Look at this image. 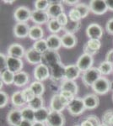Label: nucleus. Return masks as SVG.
Here are the masks:
<instances>
[{
  "label": "nucleus",
  "mask_w": 113,
  "mask_h": 126,
  "mask_svg": "<svg viewBox=\"0 0 113 126\" xmlns=\"http://www.w3.org/2000/svg\"><path fill=\"white\" fill-rule=\"evenodd\" d=\"M30 29V27L27 23H16L15 25L14 26L13 32L15 37L24 39L29 36Z\"/></svg>",
  "instance_id": "obj_16"
},
{
  "label": "nucleus",
  "mask_w": 113,
  "mask_h": 126,
  "mask_svg": "<svg viewBox=\"0 0 113 126\" xmlns=\"http://www.w3.org/2000/svg\"><path fill=\"white\" fill-rule=\"evenodd\" d=\"M33 125V123L32 122H30V121H27V120H22L20 122V124L18 126H32Z\"/></svg>",
  "instance_id": "obj_50"
},
{
  "label": "nucleus",
  "mask_w": 113,
  "mask_h": 126,
  "mask_svg": "<svg viewBox=\"0 0 113 126\" xmlns=\"http://www.w3.org/2000/svg\"><path fill=\"white\" fill-rule=\"evenodd\" d=\"M112 101H113V94H112Z\"/></svg>",
  "instance_id": "obj_57"
},
{
  "label": "nucleus",
  "mask_w": 113,
  "mask_h": 126,
  "mask_svg": "<svg viewBox=\"0 0 113 126\" xmlns=\"http://www.w3.org/2000/svg\"><path fill=\"white\" fill-rule=\"evenodd\" d=\"M49 17L52 19H57L61 14L64 13V8L60 3H52L51 2L50 6L46 10Z\"/></svg>",
  "instance_id": "obj_20"
},
{
  "label": "nucleus",
  "mask_w": 113,
  "mask_h": 126,
  "mask_svg": "<svg viewBox=\"0 0 113 126\" xmlns=\"http://www.w3.org/2000/svg\"><path fill=\"white\" fill-rule=\"evenodd\" d=\"M50 112L51 110L45 107L36 110L35 111V122H41V123L46 124L47 118L50 114Z\"/></svg>",
  "instance_id": "obj_27"
},
{
  "label": "nucleus",
  "mask_w": 113,
  "mask_h": 126,
  "mask_svg": "<svg viewBox=\"0 0 113 126\" xmlns=\"http://www.w3.org/2000/svg\"><path fill=\"white\" fill-rule=\"evenodd\" d=\"M30 19L34 22L36 25H41L43 24H47L51 18L49 17L46 11H41V10L35 9L31 11V17Z\"/></svg>",
  "instance_id": "obj_11"
},
{
  "label": "nucleus",
  "mask_w": 113,
  "mask_h": 126,
  "mask_svg": "<svg viewBox=\"0 0 113 126\" xmlns=\"http://www.w3.org/2000/svg\"><path fill=\"white\" fill-rule=\"evenodd\" d=\"M47 28H48L49 31L55 34L60 32L62 30H63V27L57 22L56 19H52L49 20V22L47 23Z\"/></svg>",
  "instance_id": "obj_32"
},
{
  "label": "nucleus",
  "mask_w": 113,
  "mask_h": 126,
  "mask_svg": "<svg viewBox=\"0 0 113 126\" xmlns=\"http://www.w3.org/2000/svg\"><path fill=\"white\" fill-rule=\"evenodd\" d=\"M100 47H101V42L100 40L90 39L84 46V53L94 56L99 52Z\"/></svg>",
  "instance_id": "obj_12"
},
{
  "label": "nucleus",
  "mask_w": 113,
  "mask_h": 126,
  "mask_svg": "<svg viewBox=\"0 0 113 126\" xmlns=\"http://www.w3.org/2000/svg\"><path fill=\"white\" fill-rule=\"evenodd\" d=\"M106 5H107L108 10L113 11V0H106Z\"/></svg>",
  "instance_id": "obj_51"
},
{
  "label": "nucleus",
  "mask_w": 113,
  "mask_h": 126,
  "mask_svg": "<svg viewBox=\"0 0 113 126\" xmlns=\"http://www.w3.org/2000/svg\"><path fill=\"white\" fill-rule=\"evenodd\" d=\"M68 17H69V20H71V21H74V22H79V21H80V19H82L79 12L75 8L72 9L70 11H69Z\"/></svg>",
  "instance_id": "obj_40"
},
{
  "label": "nucleus",
  "mask_w": 113,
  "mask_h": 126,
  "mask_svg": "<svg viewBox=\"0 0 113 126\" xmlns=\"http://www.w3.org/2000/svg\"><path fill=\"white\" fill-rule=\"evenodd\" d=\"M50 3L51 1H48V0H37L35 2L34 5L36 9L41 10V11H46L50 6Z\"/></svg>",
  "instance_id": "obj_38"
},
{
  "label": "nucleus",
  "mask_w": 113,
  "mask_h": 126,
  "mask_svg": "<svg viewBox=\"0 0 113 126\" xmlns=\"http://www.w3.org/2000/svg\"><path fill=\"white\" fill-rule=\"evenodd\" d=\"M56 19L57 20V22H58V23L60 24L63 28H64L65 26L67 25L68 23V21H69V20H68V17L67 15L65 13L61 14V15H59Z\"/></svg>",
  "instance_id": "obj_43"
},
{
  "label": "nucleus",
  "mask_w": 113,
  "mask_h": 126,
  "mask_svg": "<svg viewBox=\"0 0 113 126\" xmlns=\"http://www.w3.org/2000/svg\"><path fill=\"white\" fill-rule=\"evenodd\" d=\"M32 126H46L45 123H41V122H34Z\"/></svg>",
  "instance_id": "obj_53"
},
{
  "label": "nucleus",
  "mask_w": 113,
  "mask_h": 126,
  "mask_svg": "<svg viewBox=\"0 0 113 126\" xmlns=\"http://www.w3.org/2000/svg\"><path fill=\"white\" fill-rule=\"evenodd\" d=\"M8 56H12V57L20 58L21 59L25 55V51H24V48L21 45L18 43L11 44L8 48L7 50Z\"/></svg>",
  "instance_id": "obj_18"
},
{
  "label": "nucleus",
  "mask_w": 113,
  "mask_h": 126,
  "mask_svg": "<svg viewBox=\"0 0 113 126\" xmlns=\"http://www.w3.org/2000/svg\"><path fill=\"white\" fill-rule=\"evenodd\" d=\"M0 69L3 72L7 69V56L3 53L0 54Z\"/></svg>",
  "instance_id": "obj_44"
},
{
  "label": "nucleus",
  "mask_w": 113,
  "mask_h": 126,
  "mask_svg": "<svg viewBox=\"0 0 113 126\" xmlns=\"http://www.w3.org/2000/svg\"><path fill=\"white\" fill-rule=\"evenodd\" d=\"M67 109L68 113L73 116H79V115L82 114L86 109L83 98L75 97L69 103L68 106L67 107Z\"/></svg>",
  "instance_id": "obj_3"
},
{
  "label": "nucleus",
  "mask_w": 113,
  "mask_h": 126,
  "mask_svg": "<svg viewBox=\"0 0 113 126\" xmlns=\"http://www.w3.org/2000/svg\"><path fill=\"white\" fill-rule=\"evenodd\" d=\"M80 70L75 65H68L63 67V79L65 80H76L80 75Z\"/></svg>",
  "instance_id": "obj_14"
},
{
  "label": "nucleus",
  "mask_w": 113,
  "mask_h": 126,
  "mask_svg": "<svg viewBox=\"0 0 113 126\" xmlns=\"http://www.w3.org/2000/svg\"><path fill=\"white\" fill-rule=\"evenodd\" d=\"M31 17V11L25 6H20L14 13V18L17 23H26Z\"/></svg>",
  "instance_id": "obj_6"
},
{
  "label": "nucleus",
  "mask_w": 113,
  "mask_h": 126,
  "mask_svg": "<svg viewBox=\"0 0 113 126\" xmlns=\"http://www.w3.org/2000/svg\"><path fill=\"white\" fill-rule=\"evenodd\" d=\"M111 90L113 91V82H112V87H111Z\"/></svg>",
  "instance_id": "obj_56"
},
{
  "label": "nucleus",
  "mask_w": 113,
  "mask_h": 126,
  "mask_svg": "<svg viewBox=\"0 0 113 126\" xmlns=\"http://www.w3.org/2000/svg\"><path fill=\"white\" fill-rule=\"evenodd\" d=\"M86 35L90 40H100L103 35V29L99 24L92 23L86 28Z\"/></svg>",
  "instance_id": "obj_10"
},
{
  "label": "nucleus",
  "mask_w": 113,
  "mask_h": 126,
  "mask_svg": "<svg viewBox=\"0 0 113 126\" xmlns=\"http://www.w3.org/2000/svg\"><path fill=\"white\" fill-rule=\"evenodd\" d=\"M14 78H15V73L8 70V69L1 72V81L6 85L14 84Z\"/></svg>",
  "instance_id": "obj_29"
},
{
  "label": "nucleus",
  "mask_w": 113,
  "mask_h": 126,
  "mask_svg": "<svg viewBox=\"0 0 113 126\" xmlns=\"http://www.w3.org/2000/svg\"><path fill=\"white\" fill-rule=\"evenodd\" d=\"M112 82L108 78L102 76L92 85V89L96 95H104L111 90Z\"/></svg>",
  "instance_id": "obj_2"
},
{
  "label": "nucleus",
  "mask_w": 113,
  "mask_h": 126,
  "mask_svg": "<svg viewBox=\"0 0 113 126\" xmlns=\"http://www.w3.org/2000/svg\"><path fill=\"white\" fill-rule=\"evenodd\" d=\"M61 40H62V46L66 49H72L77 45V38L74 34H69V33H65L63 34V36H61Z\"/></svg>",
  "instance_id": "obj_21"
},
{
  "label": "nucleus",
  "mask_w": 113,
  "mask_h": 126,
  "mask_svg": "<svg viewBox=\"0 0 113 126\" xmlns=\"http://www.w3.org/2000/svg\"><path fill=\"white\" fill-rule=\"evenodd\" d=\"M98 68H99L102 76H107L113 72V64L105 61L100 63Z\"/></svg>",
  "instance_id": "obj_34"
},
{
  "label": "nucleus",
  "mask_w": 113,
  "mask_h": 126,
  "mask_svg": "<svg viewBox=\"0 0 113 126\" xmlns=\"http://www.w3.org/2000/svg\"><path fill=\"white\" fill-rule=\"evenodd\" d=\"M46 126H64L65 117L61 112L51 111L47 120L46 122Z\"/></svg>",
  "instance_id": "obj_7"
},
{
  "label": "nucleus",
  "mask_w": 113,
  "mask_h": 126,
  "mask_svg": "<svg viewBox=\"0 0 113 126\" xmlns=\"http://www.w3.org/2000/svg\"><path fill=\"white\" fill-rule=\"evenodd\" d=\"M22 94H23L24 100H25V102L27 103H30L31 100H33L34 97H36L35 93L32 91V89L30 88V87H25L24 89H23V90H22Z\"/></svg>",
  "instance_id": "obj_39"
},
{
  "label": "nucleus",
  "mask_w": 113,
  "mask_h": 126,
  "mask_svg": "<svg viewBox=\"0 0 113 126\" xmlns=\"http://www.w3.org/2000/svg\"><path fill=\"white\" fill-rule=\"evenodd\" d=\"M75 9L79 12L82 19H85V18L87 17L90 13V6L85 4V3H79V4L76 5Z\"/></svg>",
  "instance_id": "obj_37"
},
{
  "label": "nucleus",
  "mask_w": 113,
  "mask_h": 126,
  "mask_svg": "<svg viewBox=\"0 0 113 126\" xmlns=\"http://www.w3.org/2000/svg\"><path fill=\"white\" fill-rule=\"evenodd\" d=\"M63 3H66L67 5H70V6H73V5H77L79 3V1H78V0H63Z\"/></svg>",
  "instance_id": "obj_49"
},
{
  "label": "nucleus",
  "mask_w": 113,
  "mask_h": 126,
  "mask_svg": "<svg viewBox=\"0 0 113 126\" xmlns=\"http://www.w3.org/2000/svg\"><path fill=\"white\" fill-rule=\"evenodd\" d=\"M26 61L31 65H39L41 63H42L43 61V54L41 52L37 51L36 50H35L33 47L28 49L25 51V55H24Z\"/></svg>",
  "instance_id": "obj_9"
},
{
  "label": "nucleus",
  "mask_w": 113,
  "mask_h": 126,
  "mask_svg": "<svg viewBox=\"0 0 113 126\" xmlns=\"http://www.w3.org/2000/svg\"><path fill=\"white\" fill-rule=\"evenodd\" d=\"M43 35H44V31L43 29L40 25H33L30 27V32H29V37L31 40L37 41L43 39Z\"/></svg>",
  "instance_id": "obj_26"
},
{
  "label": "nucleus",
  "mask_w": 113,
  "mask_h": 126,
  "mask_svg": "<svg viewBox=\"0 0 113 126\" xmlns=\"http://www.w3.org/2000/svg\"><path fill=\"white\" fill-rule=\"evenodd\" d=\"M80 126H94V125L90 121L88 120V119H85V120L81 122Z\"/></svg>",
  "instance_id": "obj_52"
},
{
  "label": "nucleus",
  "mask_w": 113,
  "mask_h": 126,
  "mask_svg": "<svg viewBox=\"0 0 113 126\" xmlns=\"http://www.w3.org/2000/svg\"><path fill=\"white\" fill-rule=\"evenodd\" d=\"M11 102L12 104L16 108H24V105L27 103L23 97L22 91H17L13 93V95L11 96Z\"/></svg>",
  "instance_id": "obj_28"
},
{
  "label": "nucleus",
  "mask_w": 113,
  "mask_h": 126,
  "mask_svg": "<svg viewBox=\"0 0 113 126\" xmlns=\"http://www.w3.org/2000/svg\"><path fill=\"white\" fill-rule=\"evenodd\" d=\"M99 126H109V125H106V124H103V123H102V124H100V125Z\"/></svg>",
  "instance_id": "obj_55"
},
{
  "label": "nucleus",
  "mask_w": 113,
  "mask_h": 126,
  "mask_svg": "<svg viewBox=\"0 0 113 126\" xmlns=\"http://www.w3.org/2000/svg\"><path fill=\"white\" fill-rule=\"evenodd\" d=\"M66 108L64 104L63 103L61 100V97L59 94H54L51 98L50 101V110L51 111H56L61 112Z\"/></svg>",
  "instance_id": "obj_24"
},
{
  "label": "nucleus",
  "mask_w": 113,
  "mask_h": 126,
  "mask_svg": "<svg viewBox=\"0 0 113 126\" xmlns=\"http://www.w3.org/2000/svg\"><path fill=\"white\" fill-rule=\"evenodd\" d=\"M90 11L96 15H102L108 10L106 0H91L90 2Z\"/></svg>",
  "instance_id": "obj_8"
},
{
  "label": "nucleus",
  "mask_w": 113,
  "mask_h": 126,
  "mask_svg": "<svg viewBox=\"0 0 113 126\" xmlns=\"http://www.w3.org/2000/svg\"><path fill=\"white\" fill-rule=\"evenodd\" d=\"M22 114V119L24 120H27L30 122L34 123L35 122V110L32 109L29 106L22 108V109H20Z\"/></svg>",
  "instance_id": "obj_30"
},
{
  "label": "nucleus",
  "mask_w": 113,
  "mask_h": 126,
  "mask_svg": "<svg viewBox=\"0 0 113 126\" xmlns=\"http://www.w3.org/2000/svg\"><path fill=\"white\" fill-rule=\"evenodd\" d=\"M43 60L45 61V64H48L50 66H55L62 64L60 56L57 53V51H54V50H49L45 54H43Z\"/></svg>",
  "instance_id": "obj_15"
},
{
  "label": "nucleus",
  "mask_w": 113,
  "mask_h": 126,
  "mask_svg": "<svg viewBox=\"0 0 113 126\" xmlns=\"http://www.w3.org/2000/svg\"><path fill=\"white\" fill-rule=\"evenodd\" d=\"M59 94H60L62 97H64V98L66 99L68 103H70L71 101L75 97L74 94H73V93H70V92H67V91H61Z\"/></svg>",
  "instance_id": "obj_45"
},
{
  "label": "nucleus",
  "mask_w": 113,
  "mask_h": 126,
  "mask_svg": "<svg viewBox=\"0 0 113 126\" xmlns=\"http://www.w3.org/2000/svg\"><path fill=\"white\" fill-rule=\"evenodd\" d=\"M74 126H80V125H74Z\"/></svg>",
  "instance_id": "obj_58"
},
{
  "label": "nucleus",
  "mask_w": 113,
  "mask_h": 126,
  "mask_svg": "<svg viewBox=\"0 0 113 126\" xmlns=\"http://www.w3.org/2000/svg\"><path fill=\"white\" fill-rule=\"evenodd\" d=\"M3 2H4V3H9V4H12V3H13L14 1V0H12V1H5V0H4V1H3Z\"/></svg>",
  "instance_id": "obj_54"
},
{
  "label": "nucleus",
  "mask_w": 113,
  "mask_h": 126,
  "mask_svg": "<svg viewBox=\"0 0 113 126\" xmlns=\"http://www.w3.org/2000/svg\"><path fill=\"white\" fill-rule=\"evenodd\" d=\"M106 31H107L108 34L113 35V18L110 19L107 22H106Z\"/></svg>",
  "instance_id": "obj_47"
},
{
  "label": "nucleus",
  "mask_w": 113,
  "mask_h": 126,
  "mask_svg": "<svg viewBox=\"0 0 113 126\" xmlns=\"http://www.w3.org/2000/svg\"><path fill=\"white\" fill-rule=\"evenodd\" d=\"M30 88L32 89V91L35 93L36 96H42V94L44 93L45 91V87L42 84V82H38V81H35L30 84Z\"/></svg>",
  "instance_id": "obj_36"
},
{
  "label": "nucleus",
  "mask_w": 113,
  "mask_h": 126,
  "mask_svg": "<svg viewBox=\"0 0 113 126\" xmlns=\"http://www.w3.org/2000/svg\"><path fill=\"white\" fill-rule=\"evenodd\" d=\"M94 64V57L93 56H90L89 54H82L78 59L76 62V66L79 67L80 72H85L86 71L90 70L93 67Z\"/></svg>",
  "instance_id": "obj_4"
},
{
  "label": "nucleus",
  "mask_w": 113,
  "mask_h": 126,
  "mask_svg": "<svg viewBox=\"0 0 113 126\" xmlns=\"http://www.w3.org/2000/svg\"><path fill=\"white\" fill-rule=\"evenodd\" d=\"M60 89H61V91L70 92L76 96L78 93V90H79V87H78L77 83H76L74 81L63 79V81H62V82H61Z\"/></svg>",
  "instance_id": "obj_23"
},
{
  "label": "nucleus",
  "mask_w": 113,
  "mask_h": 126,
  "mask_svg": "<svg viewBox=\"0 0 113 126\" xmlns=\"http://www.w3.org/2000/svg\"><path fill=\"white\" fill-rule=\"evenodd\" d=\"M33 48L35 50H37V51L41 52L42 54H45L46 51L49 50L46 40L44 39L37 40V41H35V43L33 44Z\"/></svg>",
  "instance_id": "obj_35"
},
{
  "label": "nucleus",
  "mask_w": 113,
  "mask_h": 126,
  "mask_svg": "<svg viewBox=\"0 0 113 126\" xmlns=\"http://www.w3.org/2000/svg\"><path fill=\"white\" fill-rule=\"evenodd\" d=\"M102 75L100 73L98 67H92L90 70L83 72L82 75V82L86 87H92L96 81L100 78H101Z\"/></svg>",
  "instance_id": "obj_1"
},
{
  "label": "nucleus",
  "mask_w": 113,
  "mask_h": 126,
  "mask_svg": "<svg viewBox=\"0 0 113 126\" xmlns=\"http://www.w3.org/2000/svg\"><path fill=\"white\" fill-rule=\"evenodd\" d=\"M83 101L85 103L86 109H90V110L96 109L99 106L100 103L99 97H98L97 95L94 94V93H90V94L85 95L83 97Z\"/></svg>",
  "instance_id": "obj_19"
},
{
  "label": "nucleus",
  "mask_w": 113,
  "mask_h": 126,
  "mask_svg": "<svg viewBox=\"0 0 113 126\" xmlns=\"http://www.w3.org/2000/svg\"><path fill=\"white\" fill-rule=\"evenodd\" d=\"M22 120L23 119H22L21 111L20 109H11L8 113L7 122L10 126H18Z\"/></svg>",
  "instance_id": "obj_17"
},
{
  "label": "nucleus",
  "mask_w": 113,
  "mask_h": 126,
  "mask_svg": "<svg viewBox=\"0 0 113 126\" xmlns=\"http://www.w3.org/2000/svg\"><path fill=\"white\" fill-rule=\"evenodd\" d=\"M24 66V63L22 59L12 57V56H7V69L14 73H18L22 71Z\"/></svg>",
  "instance_id": "obj_13"
},
{
  "label": "nucleus",
  "mask_w": 113,
  "mask_h": 126,
  "mask_svg": "<svg viewBox=\"0 0 113 126\" xmlns=\"http://www.w3.org/2000/svg\"><path fill=\"white\" fill-rule=\"evenodd\" d=\"M86 119H88L89 121L91 122L92 124L94 125V126H99L100 124V120L99 119V118L97 116H95V115H89L87 118H86Z\"/></svg>",
  "instance_id": "obj_46"
},
{
  "label": "nucleus",
  "mask_w": 113,
  "mask_h": 126,
  "mask_svg": "<svg viewBox=\"0 0 113 126\" xmlns=\"http://www.w3.org/2000/svg\"><path fill=\"white\" fill-rule=\"evenodd\" d=\"M33 74L36 81L43 82L50 78V69H49V66L45 63H41V64L36 66Z\"/></svg>",
  "instance_id": "obj_5"
},
{
  "label": "nucleus",
  "mask_w": 113,
  "mask_h": 126,
  "mask_svg": "<svg viewBox=\"0 0 113 126\" xmlns=\"http://www.w3.org/2000/svg\"><path fill=\"white\" fill-rule=\"evenodd\" d=\"M80 27H81V22L80 21L74 22V21H71V20H69L67 25L63 28V30H64L66 33L74 34V33L79 31Z\"/></svg>",
  "instance_id": "obj_31"
},
{
  "label": "nucleus",
  "mask_w": 113,
  "mask_h": 126,
  "mask_svg": "<svg viewBox=\"0 0 113 126\" xmlns=\"http://www.w3.org/2000/svg\"><path fill=\"white\" fill-rule=\"evenodd\" d=\"M29 81H30L29 74L27 72H24V71H21V72H20L15 74L14 84L15 85L16 87H21L25 86V85L29 82Z\"/></svg>",
  "instance_id": "obj_25"
},
{
  "label": "nucleus",
  "mask_w": 113,
  "mask_h": 126,
  "mask_svg": "<svg viewBox=\"0 0 113 126\" xmlns=\"http://www.w3.org/2000/svg\"><path fill=\"white\" fill-rule=\"evenodd\" d=\"M106 62H108L113 64V49L110 50L106 55Z\"/></svg>",
  "instance_id": "obj_48"
},
{
  "label": "nucleus",
  "mask_w": 113,
  "mask_h": 126,
  "mask_svg": "<svg viewBox=\"0 0 113 126\" xmlns=\"http://www.w3.org/2000/svg\"><path fill=\"white\" fill-rule=\"evenodd\" d=\"M9 101V95L6 93L4 91H1L0 92V108H4L8 104Z\"/></svg>",
  "instance_id": "obj_42"
},
{
  "label": "nucleus",
  "mask_w": 113,
  "mask_h": 126,
  "mask_svg": "<svg viewBox=\"0 0 113 126\" xmlns=\"http://www.w3.org/2000/svg\"><path fill=\"white\" fill-rule=\"evenodd\" d=\"M113 118V110L111 109V110H106L104 113L103 116H102V121H103V124H106L110 126V123L111 120Z\"/></svg>",
  "instance_id": "obj_41"
},
{
  "label": "nucleus",
  "mask_w": 113,
  "mask_h": 126,
  "mask_svg": "<svg viewBox=\"0 0 113 126\" xmlns=\"http://www.w3.org/2000/svg\"><path fill=\"white\" fill-rule=\"evenodd\" d=\"M28 106L34 109L35 111L40 109L44 107V99L42 96H36L33 100H31L28 103Z\"/></svg>",
  "instance_id": "obj_33"
},
{
  "label": "nucleus",
  "mask_w": 113,
  "mask_h": 126,
  "mask_svg": "<svg viewBox=\"0 0 113 126\" xmlns=\"http://www.w3.org/2000/svg\"><path fill=\"white\" fill-rule=\"evenodd\" d=\"M46 43L47 46H48V49L50 50H54V51H57V50L61 48L62 46V40H61V37L58 36L57 34H52L51 35H49L48 37L46 38Z\"/></svg>",
  "instance_id": "obj_22"
}]
</instances>
